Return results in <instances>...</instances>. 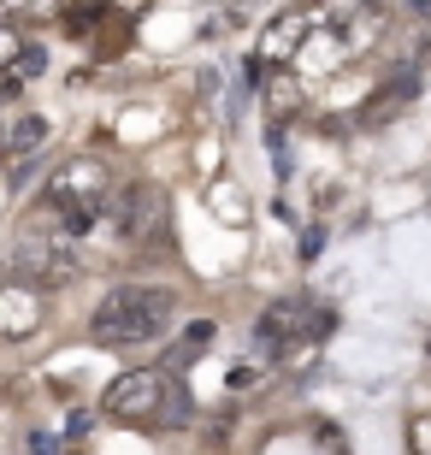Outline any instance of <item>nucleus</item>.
Here are the masks:
<instances>
[{
    "instance_id": "nucleus-1",
    "label": "nucleus",
    "mask_w": 431,
    "mask_h": 455,
    "mask_svg": "<svg viewBox=\"0 0 431 455\" xmlns=\"http://www.w3.org/2000/svg\"><path fill=\"white\" fill-rule=\"evenodd\" d=\"M178 320V296L166 284H118L89 320V338L100 349H142V343L166 338Z\"/></svg>"
},
{
    "instance_id": "nucleus-2",
    "label": "nucleus",
    "mask_w": 431,
    "mask_h": 455,
    "mask_svg": "<svg viewBox=\"0 0 431 455\" xmlns=\"http://www.w3.org/2000/svg\"><path fill=\"white\" fill-rule=\"evenodd\" d=\"M100 408H107V420H118V426H172L178 420V390L148 367L118 372L113 385H107V396H100Z\"/></svg>"
},
{
    "instance_id": "nucleus-3",
    "label": "nucleus",
    "mask_w": 431,
    "mask_h": 455,
    "mask_svg": "<svg viewBox=\"0 0 431 455\" xmlns=\"http://www.w3.org/2000/svg\"><path fill=\"white\" fill-rule=\"evenodd\" d=\"M42 207L60 213H107V160L95 154H71L42 178Z\"/></svg>"
},
{
    "instance_id": "nucleus-4",
    "label": "nucleus",
    "mask_w": 431,
    "mask_h": 455,
    "mask_svg": "<svg viewBox=\"0 0 431 455\" xmlns=\"http://www.w3.org/2000/svg\"><path fill=\"white\" fill-rule=\"evenodd\" d=\"M331 325V314H319V307H307L301 296H290V302H272L260 314V349H307V343L319 338Z\"/></svg>"
},
{
    "instance_id": "nucleus-5",
    "label": "nucleus",
    "mask_w": 431,
    "mask_h": 455,
    "mask_svg": "<svg viewBox=\"0 0 431 455\" xmlns=\"http://www.w3.org/2000/svg\"><path fill=\"white\" fill-rule=\"evenodd\" d=\"M42 284H24V278H0V338L6 343H24L42 331Z\"/></svg>"
},
{
    "instance_id": "nucleus-6",
    "label": "nucleus",
    "mask_w": 431,
    "mask_h": 455,
    "mask_svg": "<svg viewBox=\"0 0 431 455\" xmlns=\"http://www.w3.org/2000/svg\"><path fill=\"white\" fill-rule=\"evenodd\" d=\"M107 220L118 225V236H148L154 220H160V189H148V184H124L113 202H107Z\"/></svg>"
},
{
    "instance_id": "nucleus-7",
    "label": "nucleus",
    "mask_w": 431,
    "mask_h": 455,
    "mask_svg": "<svg viewBox=\"0 0 431 455\" xmlns=\"http://www.w3.org/2000/svg\"><path fill=\"white\" fill-rule=\"evenodd\" d=\"M331 30H337V48L343 53H361V48H372V42L384 36V6L379 0H361L355 12L331 18Z\"/></svg>"
},
{
    "instance_id": "nucleus-8",
    "label": "nucleus",
    "mask_w": 431,
    "mask_h": 455,
    "mask_svg": "<svg viewBox=\"0 0 431 455\" xmlns=\"http://www.w3.org/2000/svg\"><path fill=\"white\" fill-rule=\"evenodd\" d=\"M48 131L53 124L42 113H12L6 118V160H30V154L48 142Z\"/></svg>"
},
{
    "instance_id": "nucleus-9",
    "label": "nucleus",
    "mask_w": 431,
    "mask_h": 455,
    "mask_svg": "<svg viewBox=\"0 0 431 455\" xmlns=\"http://www.w3.org/2000/svg\"><path fill=\"white\" fill-rule=\"evenodd\" d=\"M301 36H307V18H301V12H290L283 24H272V30H266V60H283V53H296Z\"/></svg>"
},
{
    "instance_id": "nucleus-10",
    "label": "nucleus",
    "mask_w": 431,
    "mask_h": 455,
    "mask_svg": "<svg viewBox=\"0 0 431 455\" xmlns=\"http://www.w3.org/2000/svg\"><path fill=\"white\" fill-rule=\"evenodd\" d=\"M213 220L249 225V196H243V184H213Z\"/></svg>"
},
{
    "instance_id": "nucleus-11",
    "label": "nucleus",
    "mask_w": 431,
    "mask_h": 455,
    "mask_svg": "<svg viewBox=\"0 0 431 455\" xmlns=\"http://www.w3.org/2000/svg\"><path fill=\"white\" fill-rule=\"evenodd\" d=\"M266 107H272V113H296V107H301V77H296V71L266 77Z\"/></svg>"
},
{
    "instance_id": "nucleus-12",
    "label": "nucleus",
    "mask_w": 431,
    "mask_h": 455,
    "mask_svg": "<svg viewBox=\"0 0 431 455\" xmlns=\"http://www.w3.org/2000/svg\"><path fill=\"white\" fill-rule=\"evenodd\" d=\"M60 12V0H0V24H24V18Z\"/></svg>"
},
{
    "instance_id": "nucleus-13",
    "label": "nucleus",
    "mask_w": 431,
    "mask_h": 455,
    "mask_svg": "<svg viewBox=\"0 0 431 455\" xmlns=\"http://www.w3.org/2000/svg\"><path fill=\"white\" fill-rule=\"evenodd\" d=\"M42 71H48V53L24 42V53L12 60V77H18V84H30V77H42Z\"/></svg>"
},
{
    "instance_id": "nucleus-14",
    "label": "nucleus",
    "mask_w": 431,
    "mask_h": 455,
    "mask_svg": "<svg viewBox=\"0 0 431 455\" xmlns=\"http://www.w3.org/2000/svg\"><path fill=\"white\" fill-rule=\"evenodd\" d=\"M408 455H431V414L408 420Z\"/></svg>"
},
{
    "instance_id": "nucleus-15",
    "label": "nucleus",
    "mask_w": 431,
    "mask_h": 455,
    "mask_svg": "<svg viewBox=\"0 0 431 455\" xmlns=\"http://www.w3.org/2000/svg\"><path fill=\"white\" fill-rule=\"evenodd\" d=\"M18 53H24V42H18V30H12V24H0V66L12 71V60H18Z\"/></svg>"
},
{
    "instance_id": "nucleus-16",
    "label": "nucleus",
    "mask_w": 431,
    "mask_h": 455,
    "mask_svg": "<svg viewBox=\"0 0 431 455\" xmlns=\"http://www.w3.org/2000/svg\"><path fill=\"white\" fill-rule=\"evenodd\" d=\"M207 338H213V325H189V343H207ZM196 355H201V349H178V361H183V367H189Z\"/></svg>"
},
{
    "instance_id": "nucleus-17",
    "label": "nucleus",
    "mask_w": 431,
    "mask_h": 455,
    "mask_svg": "<svg viewBox=\"0 0 431 455\" xmlns=\"http://www.w3.org/2000/svg\"><path fill=\"white\" fill-rule=\"evenodd\" d=\"M30 455H60V438L53 432H30Z\"/></svg>"
},
{
    "instance_id": "nucleus-18",
    "label": "nucleus",
    "mask_w": 431,
    "mask_h": 455,
    "mask_svg": "<svg viewBox=\"0 0 431 455\" xmlns=\"http://www.w3.org/2000/svg\"><path fill=\"white\" fill-rule=\"evenodd\" d=\"M0 154H6V118H0Z\"/></svg>"
},
{
    "instance_id": "nucleus-19",
    "label": "nucleus",
    "mask_w": 431,
    "mask_h": 455,
    "mask_svg": "<svg viewBox=\"0 0 431 455\" xmlns=\"http://www.w3.org/2000/svg\"><path fill=\"white\" fill-rule=\"evenodd\" d=\"M414 6H419V12H431V0H414Z\"/></svg>"
}]
</instances>
